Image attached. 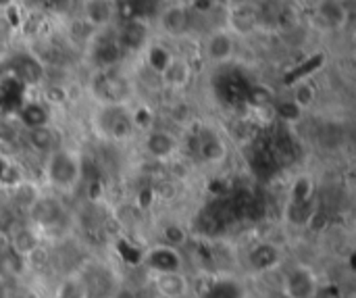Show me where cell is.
I'll use <instances>...</instances> for the list:
<instances>
[{"label":"cell","mask_w":356,"mask_h":298,"mask_svg":"<svg viewBox=\"0 0 356 298\" xmlns=\"http://www.w3.org/2000/svg\"><path fill=\"white\" fill-rule=\"evenodd\" d=\"M227 3H232V5H238V7H242V5H246L248 0H227Z\"/></svg>","instance_id":"cell-31"},{"label":"cell","mask_w":356,"mask_h":298,"mask_svg":"<svg viewBox=\"0 0 356 298\" xmlns=\"http://www.w3.org/2000/svg\"><path fill=\"white\" fill-rule=\"evenodd\" d=\"M26 263L28 261L21 259L17 252H13L7 242L0 246V277L7 279L9 283L26 273Z\"/></svg>","instance_id":"cell-15"},{"label":"cell","mask_w":356,"mask_h":298,"mask_svg":"<svg viewBox=\"0 0 356 298\" xmlns=\"http://www.w3.org/2000/svg\"><path fill=\"white\" fill-rule=\"evenodd\" d=\"M7 5H11V0H0V7H7Z\"/></svg>","instance_id":"cell-32"},{"label":"cell","mask_w":356,"mask_h":298,"mask_svg":"<svg viewBox=\"0 0 356 298\" xmlns=\"http://www.w3.org/2000/svg\"><path fill=\"white\" fill-rule=\"evenodd\" d=\"M234 50H236V44H234V38L227 32L211 34L207 44H205V55L213 63H227L234 57Z\"/></svg>","instance_id":"cell-12"},{"label":"cell","mask_w":356,"mask_h":298,"mask_svg":"<svg viewBox=\"0 0 356 298\" xmlns=\"http://www.w3.org/2000/svg\"><path fill=\"white\" fill-rule=\"evenodd\" d=\"M11 36H13V24L5 15H0V44H7Z\"/></svg>","instance_id":"cell-29"},{"label":"cell","mask_w":356,"mask_h":298,"mask_svg":"<svg viewBox=\"0 0 356 298\" xmlns=\"http://www.w3.org/2000/svg\"><path fill=\"white\" fill-rule=\"evenodd\" d=\"M86 298H117L123 288L119 273L104 261L86 259L75 271Z\"/></svg>","instance_id":"cell-1"},{"label":"cell","mask_w":356,"mask_h":298,"mask_svg":"<svg viewBox=\"0 0 356 298\" xmlns=\"http://www.w3.org/2000/svg\"><path fill=\"white\" fill-rule=\"evenodd\" d=\"M190 3H196V0H190Z\"/></svg>","instance_id":"cell-33"},{"label":"cell","mask_w":356,"mask_h":298,"mask_svg":"<svg viewBox=\"0 0 356 298\" xmlns=\"http://www.w3.org/2000/svg\"><path fill=\"white\" fill-rule=\"evenodd\" d=\"M144 146L154 161H169L177 153V138L167 129H150Z\"/></svg>","instance_id":"cell-11"},{"label":"cell","mask_w":356,"mask_h":298,"mask_svg":"<svg viewBox=\"0 0 356 298\" xmlns=\"http://www.w3.org/2000/svg\"><path fill=\"white\" fill-rule=\"evenodd\" d=\"M115 15L113 0H86V17L92 26H106Z\"/></svg>","instance_id":"cell-18"},{"label":"cell","mask_w":356,"mask_h":298,"mask_svg":"<svg viewBox=\"0 0 356 298\" xmlns=\"http://www.w3.org/2000/svg\"><path fill=\"white\" fill-rule=\"evenodd\" d=\"M150 286L160 298H186L190 294V279L184 271L150 275Z\"/></svg>","instance_id":"cell-9"},{"label":"cell","mask_w":356,"mask_h":298,"mask_svg":"<svg viewBox=\"0 0 356 298\" xmlns=\"http://www.w3.org/2000/svg\"><path fill=\"white\" fill-rule=\"evenodd\" d=\"M21 123L32 131V129H40L46 127L48 123V111L40 104V102H28L26 106H21L19 111Z\"/></svg>","instance_id":"cell-19"},{"label":"cell","mask_w":356,"mask_h":298,"mask_svg":"<svg viewBox=\"0 0 356 298\" xmlns=\"http://www.w3.org/2000/svg\"><path fill=\"white\" fill-rule=\"evenodd\" d=\"M129 7L133 11L131 19H140L144 15H150L158 7V0H129Z\"/></svg>","instance_id":"cell-25"},{"label":"cell","mask_w":356,"mask_h":298,"mask_svg":"<svg viewBox=\"0 0 356 298\" xmlns=\"http://www.w3.org/2000/svg\"><path fill=\"white\" fill-rule=\"evenodd\" d=\"M319 290V277L306 263H294L281 277V292L285 298H317Z\"/></svg>","instance_id":"cell-3"},{"label":"cell","mask_w":356,"mask_h":298,"mask_svg":"<svg viewBox=\"0 0 356 298\" xmlns=\"http://www.w3.org/2000/svg\"><path fill=\"white\" fill-rule=\"evenodd\" d=\"M11 69L21 84H38L42 77V65L38 63V59L30 55H17L11 61Z\"/></svg>","instance_id":"cell-16"},{"label":"cell","mask_w":356,"mask_h":298,"mask_svg":"<svg viewBox=\"0 0 356 298\" xmlns=\"http://www.w3.org/2000/svg\"><path fill=\"white\" fill-rule=\"evenodd\" d=\"M94 98L102 104V106H123L129 96H131V86L129 82L113 71H102L92 80L90 86Z\"/></svg>","instance_id":"cell-4"},{"label":"cell","mask_w":356,"mask_h":298,"mask_svg":"<svg viewBox=\"0 0 356 298\" xmlns=\"http://www.w3.org/2000/svg\"><path fill=\"white\" fill-rule=\"evenodd\" d=\"M319 15L327 26H339L344 21V7L337 0H325L319 9Z\"/></svg>","instance_id":"cell-21"},{"label":"cell","mask_w":356,"mask_h":298,"mask_svg":"<svg viewBox=\"0 0 356 298\" xmlns=\"http://www.w3.org/2000/svg\"><path fill=\"white\" fill-rule=\"evenodd\" d=\"M9 281L0 277V298H9Z\"/></svg>","instance_id":"cell-30"},{"label":"cell","mask_w":356,"mask_h":298,"mask_svg":"<svg viewBox=\"0 0 356 298\" xmlns=\"http://www.w3.org/2000/svg\"><path fill=\"white\" fill-rule=\"evenodd\" d=\"M9 244V248L13 250V252H17L21 259H32L34 254H38V250L42 248V244H44V236L32 225V223H28V225H19L13 234H11V240L7 242Z\"/></svg>","instance_id":"cell-10"},{"label":"cell","mask_w":356,"mask_h":298,"mask_svg":"<svg viewBox=\"0 0 356 298\" xmlns=\"http://www.w3.org/2000/svg\"><path fill=\"white\" fill-rule=\"evenodd\" d=\"M121 46H119V42H104V44H100L98 46V50H96V59H98V63L100 65H113V63H117L119 61V57H121Z\"/></svg>","instance_id":"cell-23"},{"label":"cell","mask_w":356,"mask_h":298,"mask_svg":"<svg viewBox=\"0 0 356 298\" xmlns=\"http://www.w3.org/2000/svg\"><path fill=\"white\" fill-rule=\"evenodd\" d=\"M96 123L109 140H117V142L127 140L135 129L131 115L123 106H102Z\"/></svg>","instance_id":"cell-6"},{"label":"cell","mask_w":356,"mask_h":298,"mask_svg":"<svg viewBox=\"0 0 356 298\" xmlns=\"http://www.w3.org/2000/svg\"><path fill=\"white\" fill-rule=\"evenodd\" d=\"M142 265L148 269L150 275L156 273H171V271H184V257L171 244H154L150 246L144 257Z\"/></svg>","instance_id":"cell-5"},{"label":"cell","mask_w":356,"mask_h":298,"mask_svg":"<svg viewBox=\"0 0 356 298\" xmlns=\"http://www.w3.org/2000/svg\"><path fill=\"white\" fill-rule=\"evenodd\" d=\"M30 136H32V144L36 146V148H50L53 146V131L48 129V127H40V129H32L30 131Z\"/></svg>","instance_id":"cell-27"},{"label":"cell","mask_w":356,"mask_h":298,"mask_svg":"<svg viewBox=\"0 0 356 298\" xmlns=\"http://www.w3.org/2000/svg\"><path fill=\"white\" fill-rule=\"evenodd\" d=\"M315 100V90H312V86L310 84H300L296 90H294V104L298 106V109H306V106H310V102Z\"/></svg>","instance_id":"cell-24"},{"label":"cell","mask_w":356,"mask_h":298,"mask_svg":"<svg viewBox=\"0 0 356 298\" xmlns=\"http://www.w3.org/2000/svg\"><path fill=\"white\" fill-rule=\"evenodd\" d=\"M55 298H86L77 273H69L61 279V283L55 292Z\"/></svg>","instance_id":"cell-20"},{"label":"cell","mask_w":356,"mask_h":298,"mask_svg":"<svg viewBox=\"0 0 356 298\" xmlns=\"http://www.w3.org/2000/svg\"><path fill=\"white\" fill-rule=\"evenodd\" d=\"M162 28L169 36L180 38L190 30V13L186 7H171L162 13Z\"/></svg>","instance_id":"cell-17"},{"label":"cell","mask_w":356,"mask_h":298,"mask_svg":"<svg viewBox=\"0 0 356 298\" xmlns=\"http://www.w3.org/2000/svg\"><path fill=\"white\" fill-rule=\"evenodd\" d=\"M254 19H256V15H254L250 9H246L244 5H242V9H238V11L234 13V26H236L238 30H244V32L252 28Z\"/></svg>","instance_id":"cell-26"},{"label":"cell","mask_w":356,"mask_h":298,"mask_svg":"<svg viewBox=\"0 0 356 298\" xmlns=\"http://www.w3.org/2000/svg\"><path fill=\"white\" fill-rule=\"evenodd\" d=\"M44 176L55 190H73L84 176V163L79 153L71 151V148H55L46 161Z\"/></svg>","instance_id":"cell-2"},{"label":"cell","mask_w":356,"mask_h":298,"mask_svg":"<svg viewBox=\"0 0 356 298\" xmlns=\"http://www.w3.org/2000/svg\"><path fill=\"white\" fill-rule=\"evenodd\" d=\"M65 211L55 198H36L32 203V225L46 238L57 227L65 225Z\"/></svg>","instance_id":"cell-7"},{"label":"cell","mask_w":356,"mask_h":298,"mask_svg":"<svg viewBox=\"0 0 356 298\" xmlns=\"http://www.w3.org/2000/svg\"><path fill=\"white\" fill-rule=\"evenodd\" d=\"M281 261H283L281 246L275 242H269V240H261V242L252 244L246 254V265L254 273H269V271L277 269L281 265Z\"/></svg>","instance_id":"cell-8"},{"label":"cell","mask_w":356,"mask_h":298,"mask_svg":"<svg viewBox=\"0 0 356 298\" xmlns=\"http://www.w3.org/2000/svg\"><path fill=\"white\" fill-rule=\"evenodd\" d=\"M148 40V28L142 19H129L121 34H119V46L121 50H140Z\"/></svg>","instance_id":"cell-14"},{"label":"cell","mask_w":356,"mask_h":298,"mask_svg":"<svg viewBox=\"0 0 356 298\" xmlns=\"http://www.w3.org/2000/svg\"><path fill=\"white\" fill-rule=\"evenodd\" d=\"M200 151H203V157L209 159V161H217V159H221L225 155V148L221 146V142L213 133L205 136V140L200 144Z\"/></svg>","instance_id":"cell-22"},{"label":"cell","mask_w":356,"mask_h":298,"mask_svg":"<svg viewBox=\"0 0 356 298\" xmlns=\"http://www.w3.org/2000/svg\"><path fill=\"white\" fill-rule=\"evenodd\" d=\"M169 59H171V55H169L165 48H160V46H156V48L150 50V65H152L158 73H160L162 67L169 63Z\"/></svg>","instance_id":"cell-28"},{"label":"cell","mask_w":356,"mask_h":298,"mask_svg":"<svg viewBox=\"0 0 356 298\" xmlns=\"http://www.w3.org/2000/svg\"><path fill=\"white\" fill-rule=\"evenodd\" d=\"M160 80L169 88H184L192 80V67L188 61H184L180 57H171L169 63L160 71Z\"/></svg>","instance_id":"cell-13"}]
</instances>
